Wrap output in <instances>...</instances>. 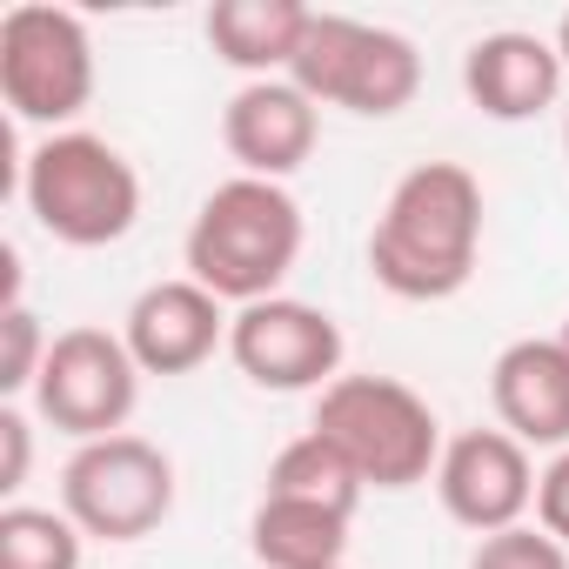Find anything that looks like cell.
<instances>
[{
	"instance_id": "obj_1",
	"label": "cell",
	"mask_w": 569,
	"mask_h": 569,
	"mask_svg": "<svg viewBox=\"0 0 569 569\" xmlns=\"http://www.w3.org/2000/svg\"><path fill=\"white\" fill-rule=\"evenodd\" d=\"M476 254H482V181L462 161L409 168L369 228V274L396 302L462 296Z\"/></svg>"
},
{
	"instance_id": "obj_2",
	"label": "cell",
	"mask_w": 569,
	"mask_h": 569,
	"mask_svg": "<svg viewBox=\"0 0 569 569\" xmlns=\"http://www.w3.org/2000/svg\"><path fill=\"white\" fill-rule=\"evenodd\" d=\"M302 241H309V221L289 188L228 174L194 208L181 261H188V281H201L208 296H221L228 309H248V302L281 296L289 268L302 261Z\"/></svg>"
},
{
	"instance_id": "obj_3",
	"label": "cell",
	"mask_w": 569,
	"mask_h": 569,
	"mask_svg": "<svg viewBox=\"0 0 569 569\" xmlns=\"http://www.w3.org/2000/svg\"><path fill=\"white\" fill-rule=\"evenodd\" d=\"M21 201L61 248H114L141 221V174L114 141L68 128L28 148Z\"/></svg>"
},
{
	"instance_id": "obj_4",
	"label": "cell",
	"mask_w": 569,
	"mask_h": 569,
	"mask_svg": "<svg viewBox=\"0 0 569 569\" xmlns=\"http://www.w3.org/2000/svg\"><path fill=\"white\" fill-rule=\"evenodd\" d=\"M316 436H329L349 469L369 482V489H416V482H436V462H442V422L436 409L396 382V376H336L322 396H316Z\"/></svg>"
},
{
	"instance_id": "obj_5",
	"label": "cell",
	"mask_w": 569,
	"mask_h": 569,
	"mask_svg": "<svg viewBox=\"0 0 569 569\" xmlns=\"http://www.w3.org/2000/svg\"><path fill=\"white\" fill-rule=\"evenodd\" d=\"M289 81L316 108H349L362 121H389L422 88V54L409 34L349 21V14H309V34L289 61Z\"/></svg>"
},
{
	"instance_id": "obj_6",
	"label": "cell",
	"mask_w": 569,
	"mask_h": 569,
	"mask_svg": "<svg viewBox=\"0 0 569 569\" xmlns=\"http://www.w3.org/2000/svg\"><path fill=\"white\" fill-rule=\"evenodd\" d=\"M0 101L21 128L68 134L74 114L94 101V34L74 8H28L0 14Z\"/></svg>"
},
{
	"instance_id": "obj_7",
	"label": "cell",
	"mask_w": 569,
	"mask_h": 569,
	"mask_svg": "<svg viewBox=\"0 0 569 569\" xmlns=\"http://www.w3.org/2000/svg\"><path fill=\"white\" fill-rule=\"evenodd\" d=\"M61 509L94 542H141L174 516V456L134 429L81 442L61 469Z\"/></svg>"
},
{
	"instance_id": "obj_8",
	"label": "cell",
	"mask_w": 569,
	"mask_h": 569,
	"mask_svg": "<svg viewBox=\"0 0 569 569\" xmlns=\"http://www.w3.org/2000/svg\"><path fill=\"white\" fill-rule=\"evenodd\" d=\"M141 402V362L108 329H61L48 349V369L34 382V416L61 429L74 449L121 436Z\"/></svg>"
},
{
	"instance_id": "obj_9",
	"label": "cell",
	"mask_w": 569,
	"mask_h": 569,
	"mask_svg": "<svg viewBox=\"0 0 569 569\" xmlns=\"http://www.w3.org/2000/svg\"><path fill=\"white\" fill-rule=\"evenodd\" d=\"M342 329L329 309L296 302V296H268L234 309L228 322V362L268 389V396H322L342 376Z\"/></svg>"
},
{
	"instance_id": "obj_10",
	"label": "cell",
	"mask_w": 569,
	"mask_h": 569,
	"mask_svg": "<svg viewBox=\"0 0 569 569\" xmlns=\"http://www.w3.org/2000/svg\"><path fill=\"white\" fill-rule=\"evenodd\" d=\"M536 476L542 469L529 462V449L509 429H462L442 442L436 496H442V516L482 542L496 529H516L536 509Z\"/></svg>"
},
{
	"instance_id": "obj_11",
	"label": "cell",
	"mask_w": 569,
	"mask_h": 569,
	"mask_svg": "<svg viewBox=\"0 0 569 569\" xmlns=\"http://www.w3.org/2000/svg\"><path fill=\"white\" fill-rule=\"evenodd\" d=\"M322 141V108L289 81H241L221 108V148L234 154L241 174L254 181H289Z\"/></svg>"
},
{
	"instance_id": "obj_12",
	"label": "cell",
	"mask_w": 569,
	"mask_h": 569,
	"mask_svg": "<svg viewBox=\"0 0 569 569\" xmlns=\"http://www.w3.org/2000/svg\"><path fill=\"white\" fill-rule=\"evenodd\" d=\"M228 302L208 296L201 281L174 274V281H154L128 302V322H121V342L128 356L141 362V376H194L214 349H228Z\"/></svg>"
},
{
	"instance_id": "obj_13",
	"label": "cell",
	"mask_w": 569,
	"mask_h": 569,
	"mask_svg": "<svg viewBox=\"0 0 569 569\" xmlns=\"http://www.w3.org/2000/svg\"><path fill=\"white\" fill-rule=\"evenodd\" d=\"M569 68L556 54V41L542 34H522V28H502V34H482L469 41L462 54V94L476 114L489 121H536L542 108H556Z\"/></svg>"
},
{
	"instance_id": "obj_14",
	"label": "cell",
	"mask_w": 569,
	"mask_h": 569,
	"mask_svg": "<svg viewBox=\"0 0 569 569\" xmlns=\"http://www.w3.org/2000/svg\"><path fill=\"white\" fill-rule=\"evenodd\" d=\"M496 422L522 449H569V349L556 336H522L489 369Z\"/></svg>"
},
{
	"instance_id": "obj_15",
	"label": "cell",
	"mask_w": 569,
	"mask_h": 569,
	"mask_svg": "<svg viewBox=\"0 0 569 569\" xmlns=\"http://www.w3.org/2000/svg\"><path fill=\"white\" fill-rule=\"evenodd\" d=\"M309 14L302 0H214L208 8V48L221 68L248 74V81H274L289 74L302 34H309Z\"/></svg>"
},
{
	"instance_id": "obj_16",
	"label": "cell",
	"mask_w": 569,
	"mask_h": 569,
	"mask_svg": "<svg viewBox=\"0 0 569 569\" xmlns=\"http://www.w3.org/2000/svg\"><path fill=\"white\" fill-rule=\"evenodd\" d=\"M349 522L322 502H296V496H261L248 516V549L261 569H342L349 556Z\"/></svg>"
},
{
	"instance_id": "obj_17",
	"label": "cell",
	"mask_w": 569,
	"mask_h": 569,
	"mask_svg": "<svg viewBox=\"0 0 569 569\" xmlns=\"http://www.w3.org/2000/svg\"><path fill=\"white\" fill-rule=\"evenodd\" d=\"M261 496H296V502H322V509H336V516H356L362 496H369V482L349 469V456H342L329 436L309 429V436H296L289 449L268 462Z\"/></svg>"
},
{
	"instance_id": "obj_18",
	"label": "cell",
	"mask_w": 569,
	"mask_h": 569,
	"mask_svg": "<svg viewBox=\"0 0 569 569\" xmlns=\"http://www.w3.org/2000/svg\"><path fill=\"white\" fill-rule=\"evenodd\" d=\"M81 522L68 509L8 502L0 509V569H81Z\"/></svg>"
},
{
	"instance_id": "obj_19",
	"label": "cell",
	"mask_w": 569,
	"mask_h": 569,
	"mask_svg": "<svg viewBox=\"0 0 569 569\" xmlns=\"http://www.w3.org/2000/svg\"><path fill=\"white\" fill-rule=\"evenodd\" d=\"M48 349H54V336L41 329V316L28 302L0 309V396H34V382L48 369Z\"/></svg>"
},
{
	"instance_id": "obj_20",
	"label": "cell",
	"mask_w": 569,
	"mask_h": 569,
	"mask_svg": "<svg viewBox=\"0 0 569 569\" xmlns=\"http://www.w3.org/2000/svg\"><path fill=\"white\" fill-rule=\"evenodd\" d=\"M469 569H569V549L536 529V522H516V529H496L469 549Z\"/></svg>"
},
{
	"instance_id": "obj_21",
	"label": "cell",
	"mask_w": 569,
	"mask_h": 569,
	"mask_svg": "<svg viewBox=\"0 0 569 569\" xmlns=\"http://www.w3.org/2000/svg\"><path fill=\"white\" fill-rule=\"evenodd\" d=\"M536 529H549L569 549V449H556L536 476Z\"/></svg>"
},
{
	"instance_id": "obj_22",
	"label": "cell",
	"mask_w": 569,
	"mask_h": 569,
	"mask_svg": "<svg viewBox=\"0 0 569 569\" xmlns=\"http://www.w3.org/2000/svg\"><path fill=\"white\" fill-rule=\"evenodd\" d=\"M28 462H34V422L21 409H0V496H21L28 482Z\"/></svg>"
},
{
	"instance_id": "obj_23",
	"label": "cell",
	"mask_w": 569,
	"mask_h": 569,
	"mask_svg": "<svg viewBox=\"0 0 569 569\" xmlns=\"http://www.w3.org/2000/svg\"><path fill=\"white\" fill-rule=\"evenodd\" d=\"M556 54H562V68H569V14L556 21Z\"/></svg>"
},
{
	"instance_id": "obj_24",
	"label": "cell",
	"mask_w": 569,
	"mask_h": 569,
	"mask_svg": "<svg viewBox=\"0 0 569 569\" xmlns=\"http://www.w3.org/2000/svg\"><path fill=\"white\" fill-rule=\"evenodd\" d=\"M556 342H562V349H569V322H562V336H556Z\"/></svg>"
},
{
	"instance_id": "obj_25",
	"label": "cell",
	"mask_w": 569,
	"mask_h": 569,
	"mask_svg": "<svg viewBox=\"0 0 569 569\" xmlns=\"http://www.w3.org/2000/svg\"><path fill=\"white\" fill-rule=\"evenodd\" d=\"M562 154H569V121H562Z\"/></svg>"
},
{
	"instance_id": "obj_26",
	"label": "cell",
	"mask_w": 569,
	"mask_h": 569,
	"mask_svg": "<svg viewBox=\"0 0 569 569\" xmlns=\"http://www.w3.org/2000/svg\"><path fill=\"white\" fill-rule=\"evenodd\" d=\"M342 569H349V562H342Z\"/></svg>"
}]
</instances>
